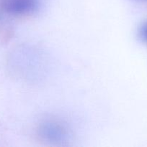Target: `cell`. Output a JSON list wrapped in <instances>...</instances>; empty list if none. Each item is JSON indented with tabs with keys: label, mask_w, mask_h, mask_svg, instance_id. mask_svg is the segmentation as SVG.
<instances>
[{
	"label": "cell",
	"mask_w": 147,
	"mask_h": 147,
	"mask_svg": "<svg viewBox=\"0 0 147 147\" xmlns=\"http://www.w3.org/2000/svg\"><path fill=\"white\" fill-rule=\"evenodd\" d=\"M3 9L14 16H27L35 14L41 4L40 0H0Z\"/></svg>",
	"instance_id": "6da1fadb"
},
{
	"label": "cell",
	"mask_w": 147,
	"mask_h": 147,
	"mask_svg": "<svg viewBox=\"0 0 147 147\" xmlns=\"http://www.w3.org/2000/svg\"><path fill=\"white\" fill-rule=\"evenodd\" d=\"M139 37L142 41L147 43V22H146L140 28Z\"/></svg>",
	"instance_id": "3957f363"
},
{
	"label": "cell",
	"mask_w": 147,
	"mask_h": 147,
	"mask_svg": "<svg viewBox=\"0 0 147 147\" xmlns=\"http://www.w3.org/2000/svg\"><path fill=\"white\" fill-rule=\"evenodd\" d=\"M42 136L49 141L63 140L66 136V130L64 126L57 122L49 121L44 123L41 128Z\"/></svg>",
	"instance_id": "7a4b0ae2"
}]
</instances>
